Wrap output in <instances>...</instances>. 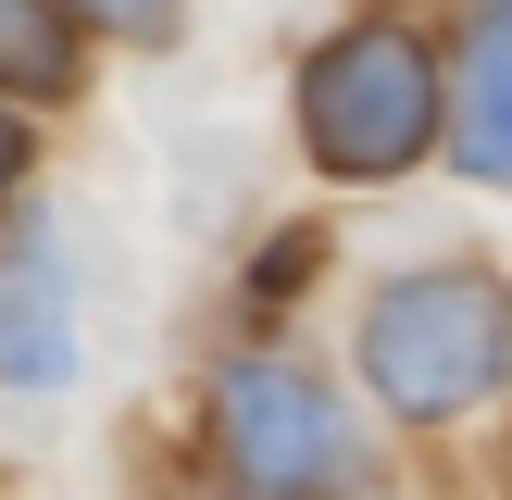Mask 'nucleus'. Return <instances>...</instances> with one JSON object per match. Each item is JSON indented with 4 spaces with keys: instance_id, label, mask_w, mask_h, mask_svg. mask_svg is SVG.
<instances>
[{
    "instance_id": "obj_1",
    "label": "nucleus",
    "mask_w": 512,
    "mask_h": 500,
    "mask_svg": "<svg viewBox=\"0 0 512 500\" xmlns=\"http://www.w3.org/2000/svg\"><path fill=\"white\" fill-rule=\"evenodd\" d=\"M512 363V300L488 263H438V275H400L388 300L363 313V388L388 400L400 425H450L500 388Z\"/></svg>"
},
{
    "instance_id": "obj_2",
    "label": "nucleus",
    "mask_w": 512,
    "mask_h": 500,
    "mask_svg": "<svg viewBox=\"0 0 512 500\" xmlns=\"http://www.w3.org/2000/svg\"><path fill=\"white\" fill-rule=\"evenodd\" d=\"M300 138L325 175H400L438 138V63H425L413 25H350L313 50L300 75Z\"/></svg>"
},
{
    "instance_id": "obj_3",
    "label": "nucleus",
    "mask_w": 512,
    "mask_h": 500,
    "mask_svg": "<svg viewBox=\"0 0 512 500\" xmlns=\"http://www.w3.org/2000/svg\"><path fill=\"white\" fill-rule=\"evenodd\" d=\"M213 438L250 500H325L350 475V425L300 363H225L213 375Z\"/></svg>"
},
{
    "instance_id": "obj_4",
    "label": "nucleus",
    "mask_w": 512,
    "mask_h": 500,
    "mask_svg": "<svg viewBox=\"0 0 512 500\" xmlns=\"http://www.w3.org/2000/svg\"><path fill=\"white\" fill-rule=\"evenodd\" d=\"M0 375L13 388H63L75 375V313H63V250L50 238L0 250Z\"/></svg>"
},
{
    "instance_id": "obj_5",
    "label": "nucleus",
    "mask_w": 512,
    "mask_h": 500,
    "mask_svg": "<svg viewBox=\"0 0 512 500\" xmlns=\"http://www.w3.org/2000/svg\"><path fill=\"white\" fill-rule=\"evenodd\" d=\"M463 175L512 188V0L475 25V50H463Z\"/></svg>"
},
{
    "instance_id": "obj_6",
    "label": "nucleus",
    "mask_w": 512,
    "mask_h": 500,
    "mask_svg": "<svg viewBox=\"0 0 512 500\" xmlns=\"http://www.w3.org/2000/svg\"><path fill=\"white\" fill-rule=\"evenodd\" d=\"M0 88L13 100H63L75 88V13L63 0H0Z\"/></svg>"
},
{
    "instance_id": "obj_7",
    "label": "nucleus",
    "mask_w": 512,
    "mask_h": 500,
    "mask_svg": "<svg viewBox=\"0 0 512 500\" xmlns=\"http://www.w3.org/2000/svg\"><path fill=\"white\" fill-rule=\"evenodd\" d=\"M63 13H100V25H125V38H163L175 0H63Z\"/></svg>"
},
{
    "instance_id": "obj_8",
    "label": "nucleus",
    "mask_w": 512,
    "mask_h": 500,
    "mask_svg": "<svg viewBox=\"0 0 512 500\" xmlns=\"http://www.w3.org/2000/svg\"><path fill=\"white\" fill-rule=\"evenodd\" d=\"M13 175H25V125L0 113V188H13Z\"/></svg>"
}]
</instances>
